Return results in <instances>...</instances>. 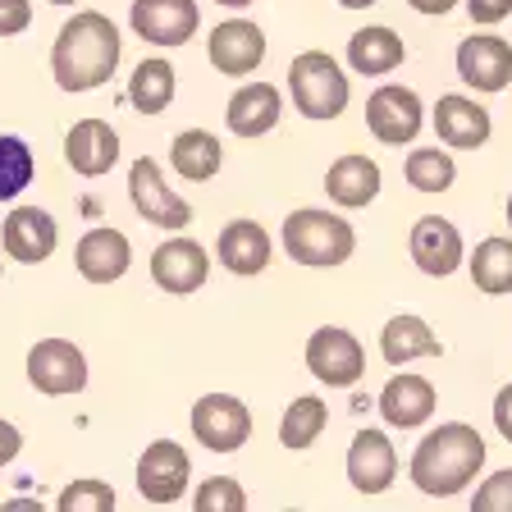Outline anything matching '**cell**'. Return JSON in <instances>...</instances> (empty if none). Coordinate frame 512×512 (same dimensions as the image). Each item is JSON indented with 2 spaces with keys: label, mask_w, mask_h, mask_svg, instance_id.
I'll use <instances>...</instances> for the list:
<instances>
[{
  "label": "cell",
  "mask_w": 512,
  "mask_h": 512,
  "mask_svg": "<svg viewBox=\"0 0 512 512\" xmlns=\"http://www.w3.org/2000/svg\"><path fill=\"white\" fill-rule=\"evenodd\" d=\"M119 28L96 10H83L60 28L51 46V74L64 92H92L119 69Z\"/></svg>",
  "instance_id": "cell-1"
},
{
  "label": "cell",
  "mask_w": 512,
  "mask_h": 512,
  "mask_svg": "<svg viewBox=\"0 0 512 512\" xmlns=\"http://www.w3.org/2000/svg\"><path fill=\"white\" fill-rule=\"evenodd\" d=\"M485 467V439L467 421H448V426L430 430L412 453V485L430 499H453L480 476Z\"/></svg>",
  "instance_id": "cell-2"
},
{
  "label": "cell",
  "mask_w": 512,
  "mask_h": 512,
  "mask_svg": "<svg viewBox=\"0 0 512 512\" xmlns=\"http://www.w3.org/2000/svg\"><path fill=\"white\" fill-rule=\"evenodd\" d=\"M284 247L298 266H343L357 247V234L343 215L302 206L284 220Z\"/></svg>",
  "instance_id": "cell-3"
},
{
  "label": "cell",
  "mask_w": 512,
  "mask_h": 512,
  "mask_svg": "<svg viewBox=\"0 0 512 512\" xmlns=\"http://www.w3.org/2000/svg\"><path fill=\"white\" fill-rule=\"evenodd\" d=\"M288 92H293V106L307 119H339L348 110V78L334 64V55L325 51H302L288 64Z\"/></svg>",
  "instance_id": "cell-4"
},
{
  "label": "cell",
  "mask_w": 512,
  "mask_h": 512,
  "mask_svg": "<svg viewBox=\"0 0 512 512\" xmlns=\"http://www.w3.org/2000/svg\"><path fill=\"white\" fill-rule=\"evenodd\" d=\"M307 371L330 389H352L366 375V348L357 334L339 330V325H320L307 339Z\"/></svg>",
  "instance_id": "cell-5"
},
{
  "label": "cell",
  "mask_w": 512,
  "mask_h": 512,
  "mask_svg": "<svg viewBox=\"0 0 512 512\" xmlns=\"http://www.w3.org/2000/svg\"><path fill=\"white\" fill-rule=\"evenodd\" d=\"M421 124H426L421 96L403 83L375 87L371 101H366V128H371L375 142H384V147H403V142H412L416 133H421Z\"/></svg>",
  "instance_id": "cell-6"
},
{
  "label": "cell",
  "mask_w": 512,
  "mask_h": 512,
  "mask_svg": "<svg viewBox=\"0 0 512 512\" xmlns=\"http://www.w3.org/2000/svg\"><path fill=\"white\" fill-rule=\"evenodd\" d=\"M128 197H133V211L147 224H156V229H183V224H192V206L165 183V174H160V165L151 156L133 160V170H128Z\"/></svg>",
  "instance_id": "cell-7"
},
{
  "label": "cell",
  "mask_w": 512,
  "mask_h": 512,
  "mask_svg": "<svg viewBox=\"0 0 512 512\" xmlns=\"http://www.w3.org/2000/svg\"><path fill=\"white\" fill-rule=\"evenodd\" d=\"M192 435H197V444L211 448V453H234L252 435V412L234 394H206L192 407Z\"/></svg>",
  "instance_id": "cell-8"
},
{
  "label": "cell",
  "mask_w": 512,
  "mask_h": 512,
  "mask_svg": "<svg viewBox=\"0 0 512 512\" xmlns=\"http://www.w3.org/2000/svg\"><path fill=\"white\" fill-rule=\"evenodd\" d=\"M28 380L37 394H78L87 384V357L69 339H42L28 352Z\"/></svg>",
  "instance_id": "cell-9"
},
{
  "label": "cell",
  "mask_w": 512,
  "mask_h": 512,
  "mask_svg": "<svg viewBox=\"0 0 512 512\" xmlns=\"http://www.w3.org/2000/svg\"><path fill=\"white\" fill-rule=\"evenodd\" d=\"M128 23L151 46H183L202 23V5L197 0H133Z\"/></svg>",
  "instance_id": "cell-10"
},
{
  "label": "cell",
  "mask_w": 512,
  "mask_h": 512,
  "mask_svg": "<svg viewBox=\"0 0 512 512\" xmlns=\"http://www.w3.org/2000/svg\"><path fill=\"white\" fill-rule=\"evenodd\" d=\"M188 476L192 462L183 453V444H174V439H156L138 458V494L147 503H179L183 490H188Z\"/></svg>",
  "instance_id": "cell-11"
},
{
  "label": "cell",
  "mask_w": 512,
  "mask_h": 512,
  "mask_svg": "<svg viewBox=\"0 0 512 512\" xmlns=\"http://www.w3.org/2000/svg\"><path fill=\"white\" fill-rule=\"evenodd\" d=\"M211 275V261H206V247L192 243V238H170L151 252V279H156L160 293H174V298H188L206 284Z\"/></svg>",
  "instance_id": "cell-12"
},
{
  "label": "cell",
  "mask_w": 512,
  "mask_h": 512,
  "mask_svg": "<svg viewBox=\"0 0 512 512\" xmlns=\"http://www.w3.org/2000/svg\"><path fill=\"white\" fill-rule=\"evenodd\" d=\"M458 78L476 92H503L512 83V46L494 32H476L458 46Z\"/></svg>",
  "instance_id": "cell-13"
},
{
  "label": "cell",
  "mask_w": 512,
  "mask_h": 512,
  "mask_svg": "<svg viewBox=\"0 0 512 512\" xmlns=\"http://www.w3.org/2000/svg\"><path fill=\"white\" fill-rule=\"evenodd\" d=\"M211 64L224 78H247L256 64L266 60V32L247 19H224L220 28L211 32Z\"/></svg>",
  "instance_id": "cell-14"
},
{
  "label": "cell",
  "mask_w": 512,
  "mask_h": 512,
  "mask_svg": "<svg viewBox=\"0 0 512 512\" xmlns=\"http://www.w3.org/2000/svg\"><path fill=\"white\" fill-rule=\"evenodd\" d=\"M412 261L426 270L430 279H448L462 266V234L458 224L444 220V215H421L412 224Z\"/></svg>",
  "instance_id": "cell-15"
},
{
  "label": "cell",
  "mask_w": 512,
  "mask_h": 512,
  "mask_svg": "<svg viewBox=\"0 0 512 512\" xmlns=\"http://www.w3.org/2000/svg\"><path fill=\"white\" fill-rule=\"evenodd\" d=\"M64 160H69V170L83 174V179H101L119 160V133L106 119H78V124L64 133Z\"/></svg>",
  "instance_id": "cell-16"
},
{
  "label": "cell",
  "mask_w": 512,
  "mask_h": 512,
  "mask_svg": "<svg viewBox=\"0 0 512 512\" xmlns=\"http://www.w3.org/2000/svg\"><path fill=\"white\" fill-rule=\"evenodd\" d=\"M398 476V453L384 430H362L348 448V480L362 494H384Z\"/></svg>",
  "instance_id": "cell-17"
},
{
  "label": "cell",
  "mask_w": 512,
  "mask_h": 512,
  "mask_svg": "<svg viewBox=\"0 0 512 512\" xmlns=\"http://www.w3.org/2000/svg\"><path fill=\"white\" fill-rule=\"evenodd\" d=\"M5 252L23 266H42L51 261L55 243H60V229H55L51 211H37V206H14L10 220H5Z\"/></svg>",
  "instance_id": "cell-18"
},
{
  "label": "cell",
  "mask_w": 512,
  "mask_h": 512,
  "mask_svg": "<svg viewBox=\"0 0 512 512\" xmlns=\"http://www.w3.org/2000/svg\"><path fill=\"white\" fill-rule=\"evenodd\" d=\"M78 275L87 284H115V279L128 275V261H133V247L119 229H87L74 247Z\"/></svg>",
  "instance_id": "cell-19"
},
{
  "label": "cell",
  "mask_w": 512,
  "mask_h": 512,
  "mask_svg": "<svg viewBox=\"0 0 512 512\" xmlns=\"http://www.w3.org/2000/svg\"><path fill=\"white\" fill-rule=\"evenodd\" d=\"M435 133L444 147L453 151H471V147H485L494 133L490 124V110L476 106L471 96H439V106H435Z\"/></svg>",
  "instance_id": "cell-20"
},
{
  "label": "cell",
  "mask_w": 512,
  "mask_h": 512,
  "mask_svg": "<svg viewBox=\"0 0 512 512\" xmlns=\"http://www.w3.org/2000/svg\"><path fill=\"white\" fill-rule=\"evenodd\" d=\"M430 412H435V384L426 380V375H394V380L384 384V394H380V416L389 421V426L398 430H416V426H426Z\"/></svg>",
  "instance_id": "cell-21"
},
{
  "label": "cell",
  "mask_w": 512,
  "mask_h": 512,
  "mask_svg": "<svg viewBox=\"0 0 512 512\" xmlns=\"http://www.w3.org/2000/svg\"><path fill=\"white\" fill-rule=\"evenodd\" d=\"M279 115H284V96H279V87L247 83L229 96V115H224V124H229V133H238V138H266L270 128L279 124Z\"/></svg>",
  "instance_id": "cell-22"
},
{
  "label": "cell",
  "mask_w": 512,
  "mask_h": 512,
  "mask_svg": "<svg viewBox=\"0 0 512 512\" xmlns=\"http://www.w3.org/2000/svg\"><path fill=\"white\" fill-rule=\"evenodd\" d=\"M325 192H330V202L348 206V211L371 206L375 197H380V165H375L371 156H362V151H348V156H339L330 165Z\"/></svg>",
  "instance_id": "cell-23"
},
{
  "label": "cell",
  "mask_w": 512,
  "mask_h": 512,
  "mask_svg": "<svg viewBox=\"0 0 512 512\" xmlns=\"http://www.w3.org/2000/svg\"><path fill=\"white\" fill-rule=\"evenodd\" d=\"M220 266L234 270V275H261L270 266V234L256 220H234L220 229Z\"/></svg>",
  "instance_id": "cell-24"
},
{
  "label": "cell",
  "mask_w": 512,
  "mask_h": 512,
  "mask_svg": "<svg viewBox=\"0 0 512 512\" xmlns=\"http://www.w3.org/2000/svg\"><path fill=\"white\" fill-rule=\"evenodd\" d=\"M403 55H407V46L394 28H362V32H352V42H348V64L366 78L394 74L398 64H403Z\"/></svg>",
  "instance_id": "cell-25"
},
{
  "label": "cell",
  "mask_w": 512,
  "mask_h": 512,
  "mask_svg": "<svg viewBox=\"0 0 512 512\" xmlns=\"http://www.w3.org/2000/svg\"><path fill=\"white\" fill-rule=\"evenodd\" d=\"M380 352L389 366H407V362H416V357H439L444 343L430 334V325L421 316H394V320H384Z\"/></svg>",
  "instance_id": "cell-26"
},
{
  "label": "cell",
  "mask_w": 512,
  "mask_h": 512,
  "mask_svg": "<svg viewBox=\"0 0 512 512\" xmlns=\"http://www.w3.org/2000/svg\"><path fill=\"white\" fill-rule=\"evenodd\" d=\"M170 160H174V170H179V179L206 183V179H215V174H220L224 147H220V138H215V133H206V128H188V133H179V138H174Z\"/></svg>",
  "instance_id": "cell-27"
},
{
  "label": "cell",
  "mask_w": 512,
  "mask_h": 512,
  "mask_svg": "<svg viewBox=\"0 0 512 512\" xmlns=\"http://www.w3.org/2000/svg\"><path fill=\"white\" fill-rule=\"evenodd\" d=\"M174 101V64L170 60H142L128 78V106L138 115H165Z\"/></svg>",
  "instance_id": "cell-28"
},
{
  "label": "cell",
  "mask_w": 512,
  "mask_h": 512,
  "mask_svg": "<svg viewBox=\"0 0 512 512\" xmlns=\"http://www.w3.org/2000/svg\"><path fill=\"white\" fill-rule=\"evenodd\" d=\"M467 270H471V284H476L485 298L512 293V238H485V243H476Z\"/></svg>",
  "instance_id": "cell-29"
},
{
  "label": "cell",
  "mask_w": 512,
  "mask_h": 512,
  "mask_svg": "<svg viewBox=\"0 0 512 512\" xmlns=\"http://www.w3.org/2000/svg\"><path fill=\"white\" fill-rule=\"evenodd\" d=\"M325 426H330V407L320 403L316 394L293 398L288 412H284V421H279V444L284 448H311Z\"/></svg>",
  "instance_id": "cell-30"
},
{
  "label": "cell",
  "mask_w": 512,
  "mask_h": 512,
  "mask_svg": "<svg viewBox=\"0 0 512 512\" xmlns=\"http://www.w3.org/2000/svg\"><path fill=\"white\" fill-rule=\"evenodd\" d=\"M403 174H407V183H412L416 192H448L453 188V179H458V165H453L448 151L421 147V151H407Z\"/></svg>",
  "instance_id": "cell-31"
},
{
  "label": "cell",
  "mask_w": 512,
  "mask_h": 512,
  "mask_svg": "<svg viewBox=\"0 0 512 512\" xmlns=\"http://www.w3.org/2000/svg\"><path fill=\"white\" fill-rule=\"evenodd\" d=\"M37 174V160H32V147L23 138H0V202H14L23 188Z\"/></svg>",
  "instance_id": "cell-32"
},
{
  "label": "cell",
  "mask_w": 512,
  "mask_h": 512,
  "mask_svg": "<svg viewBox=\"0 0 512 512\" xmlns=\"http://www.w3.org/2000/svg\"><path fill=\"white\" fill-rule=\"evenodd\" d=\"M55 508L60 512H110L115 508V490H110L106 480H74V485L60 490Z\"/></svg>",
  "instance_id": "cell-33"
},
{
  "label": "cell",
  "mask_w": 512,
  "mask_h": 512,
  "mask_svg": "<svg viewBox=\"0 0 512 512\" xmlns=\"http://www.w3.org/2000/svg\"><path fill=\"white\" fill-rule=\"evenodd\" d=\"M192 508L197 512H243L247 494L234 476H211V480H202V490L192 494Z\"/></svg>",
  "instance_id": "cell-34"
},
{
  "label": "cell",
  "mask_w": 512,
  "mask_h": 512,
  "mask_svg": "<svg viewBox=\"0 0 512 512\" xmlns=\"http://www.w3.org/2000/svg\"><path fill=\"white\" fill-rule=\"evenodd\" d=\"M471 508L476 512H512V471H494L490 480H480Z\"/></svg>",
  "instance_id": "cell-35"
},
{
  "label": "cell",
  "mask_w": 512,
  "mask_h": 512,
  "mask_svg": "<svg viewBox=\"0 0 512 512\" xmlns=\"http://www.w3.org/2000/svg\"><path fill=\"white\" fill-rule=\"evenodd\" d=\"M28 23H32L28 0H0V37H19Z\"/></svg>",
  "instance_id": "cell-36"
},
{
  "label": "cell",
  "mask_w": 512,
  "mask_h": 512,
  "mask_svg": "<svg viewBox=\"0 0 512 512\" xmlns=\"http://www.w3.org/2000/svg\"><path fill=\"white\" fill-rule=\"evenodd\" d=\"M471 23H503L512 14V0H467Z\"/></svg>",
  "instance_id": "cell-37"
},
{
  "label": "cell",
  "mask_w": 512,
  "mask_h": 512,
  "mask_svg": "<svg viewBox=\"0 0 512 512\" xmlns=\"http://www.w3.org/2000/svg\"><path fill=\"white\" fill-rule=\"evenodd\" d=\"M494 430L512 444V384H503L499 398H494Z\"/></svg>",
  "instance_id": "cell-38"
},
{
  "label": "cell",
  "mask_w": 512,
  "mask_h": 512,
  "mask_svg": "<svg viewBox=\"0 0 512 512\" xmlns=\"http://www.w3.org/2000/svg\"><path fill=\"white\" fill-rule=\"evenodd\" d=\"M19 448H23V435L10 426V421H0V467L19 458Z\"/></svg>",
  "instance_id": "cell-39"
},
{
  "label": "cell",
  "mask_w": 512,
  "mask_h": 512,
  "mask_svg": "<svg viewBox=\"0 0 512 512\" xmlns=\"http://www.w3.org/2000/svg\"><path fill=\"white\" fill-rule=\"evenodd\" d=\"M407 5H412L416 14H448L458 0H407Z\"/></svg>",
  "instance_id": "cell-40"
},
{
  "label": "cell",
  "mask_w": 512,
  "mask_h": 512,
  "mask_svg": "<svg viewBox=\"0 0 512 512\" xmlns=\"http://www.w3.org/2000/svg\"><path fill=\"white\" fill-rule=\"evenodd\" d=\"M339 5H343V10H371L375 0H339Z\"/></svg>",
  "instance_id": "cell-41"
},
{
  "label": "cell",
  "mask_w": 512,
  "mask_h": 512,
  "mask_svg": "<svg viewBox=\"0 0 512 512\" xmlns=\"http://www.w3.org/2000/svg\"><path fill=\"white\" fill-rule=\"evenodd\" d=\"M215 5H229V10H247L252 0H215Z\"/></svg>",
  "instance_id": "cell-42"
},
{
  "label": "cell",
  "mask_w": 512,
  "mask_h": 512,
  "mask_svg": "<svg viewBox=\"0 0 512 512\" xmlns=\"http://www.w3.org/2000/svg\"><path fill=\"white\" fill-rule=\"evenodd\" d=\"M46 5H74V0H46Z\"/></svg>",
  "instance_id": "cell-43"
},
{
  "label": "cell",
  "mask_w": 512,
  "mask_h": 512,
  "mask_svg": "<svg viewBox=\"0 0 512 512\" xmlns=\"http://www.w3.org/2000/svg\"><path fill=\"white\" fill-rule=\"evenodd\" d=\"M508 224H512V197H508Z\"/></svg>",
  "instance_id": "cell-44"
}]
</instances>
